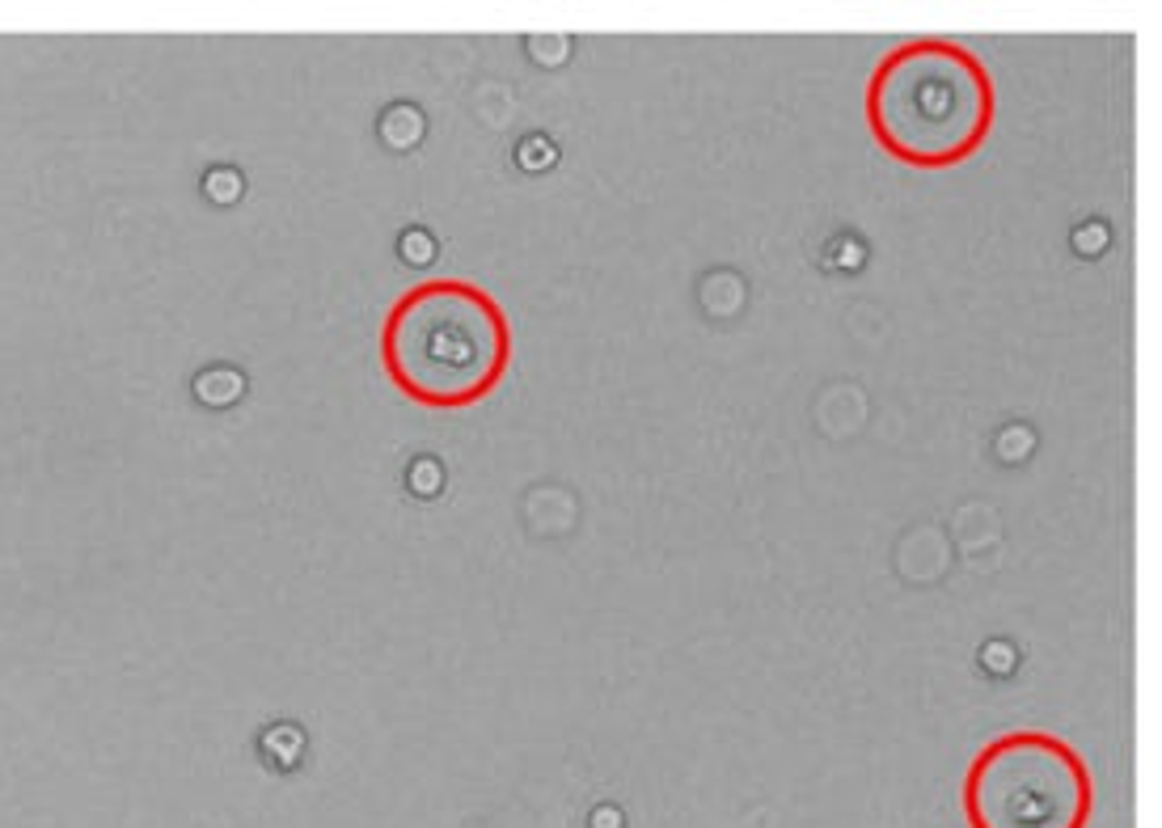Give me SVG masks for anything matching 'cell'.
Masks as SVG:
<instances>
[{"mask_svg":"<svg viewBox=\"0 0 1162 828\" xmlns=\"http://www.w3.org/2000/svg\"><path fill=\"white\" fill-rule=\"evenodd\" d=\"M998 89L986 60L943 34L892 47L867 80V127L910 170L964 165L993 131Z\"/></svg>","mask_w":1162,"mask_h":828,"instance_id":"1","label":"cell"},{"mask_svg":"<svg viewBox=\"0 0 1162 828\" xmlns=\"http://www.w3.org/2000/svg\"><path fill=\"white\" fill-rule=\"evenodd\" d=\"M380 359L406 398L440 410L482 402L512 364V326L470 279H431L389 309Z\"/></svg>","mask_w":1162,"mask_h":828,"instance_id":"2","label":"cell"},{"mask_svg":"<svg viewBox=\"0 0 1162 828\" xmlns=\"http://www.w3.org/2000/svg\"><path fill=\"white\" fill-rule=\"evenodd\" d=\"M1090 804L1087 761L1044 731L998 735L964 778L972 828H1087Z\"/></svg>","mask_w":1162,"mask_h":828,"instance_id":"3","label":"cell"},{"mask_svg":"<svg viewBox=\"0 0 1162 828\" xmlns=\"http://www.w3.org/2000/svg\"><path fill=\"white\" fill-rule=\"evenodd\" d=\"M592 828H622V811H617V807H601V811L592 816Z\"/></svg>","mask_w":1162,"mask_h":828,"instance_id":"4","label":"cell"},{"mask_svg":"<svg viewBox=\"0 0 1162 828\" xmlns=\"http://www.w3.org/2000/svg\"><path fill=\"white\" fill-rule=\"evenodd\" d=\"M415 477H419V495H431V482H428L431 465H419V470H415Z\"/></svg>","mask_w":1162,"mask_h":828,"instance_id":"5","label":"cell"}]
</instances>
